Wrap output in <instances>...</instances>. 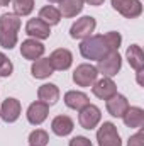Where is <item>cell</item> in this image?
<instances>
[{
	"instance_id": "1",
	"label": "cell",
	"mask_w": 144,
	"mask_h": 146,
	"mask_svg": "<svg viewBox=\"0 0 144 146\" xmlns=\"http://www.w3.org/2000/svg\"><path fill=\"white\" fill-rule=\"evenodd\" d=\"M108 53H110V49L104 41V34H92V36L81 39V42H80V54L85 60L98 61L104 56H107Z\"/></svg>"
},
{
	"instance_id": "2",
	"label": "cell",
	"mask_w": 144,
	"mask_h": 146,
	"mask_svg": "<svg viewBox=\"0 0 144 146\" xmlns=\"http://www.w3.org/2000/svg\"><path fill=\"white\" fill-rule=\"evenodd\" d=\"M97 78H98V70H97V66H93L90 63H81L73 72V82L76 87L88 88L97 82Z\"/></svg>"
},
{
	"instance_id": "3",
	"label": "cell",
	"mask_w": 144,
	"mask_h": 146,
	"mask_svg": "<svg viewBox=\"0 0 144 146\" xmlns=\"http://www.w3.org/2000/svg\"><path fill=\"white\" fill-rule=\"evenodd\" d=\"M122 68V56L119 54V51H110L107 56H104L102 60L97 61V70L98 75L102 76H115Z\"/></svg>"
},
{
	"instance_id": "4",
	"label": "cell",
	"mask_w": 144,
	"mask_h": 146,
	"mask_svg": "<svg viewBox=\"0 0 144 146\" xmlns=\"http://www.w3.org/2000/svg\"><path fill=\"white\" fill-rule=\"evenodd\" d=\"M97 29V21L92 15H83L80 19H76V22H73L70 27V36L73 39H85V37L92 36Z\"/></svg>"
},
{
	"instance_id": "5",
	"label": "cell",
	"mask_w": 144,
	"mask_h": 146,
	"mask_svg": "<svg viewBox=\"0 0 144 146\" xmlns=\"http://www.w3.org/2000/svg\"><path fill=\"white\" fill-rule=\"evenodd\" d=\"M97 143L98 146H122L120 134L114 122H104L97 131Z\"/></svg>"
},
{
	"instance_id": "6",
	"label": "cell",
	"mask_w": 144,
	"mask_h": 146,
	"mask_svg": "<svg viewBox=\"0 0 144 146\" xmlns=\"http://www.w3.org/2000/svg\"><path fill=\"white\" fill-rule=\"evenodd\" d=\"M80 114H78V122H80V126L83 127V129H88V131H92V129H95L98 124H100V121H102V112L100 109L97 107V106H93V104H88V106H85L81 110H78Z\"/></svg>"
},
{
	"instance_id": "7",
	"label": "cell",
	"mask_w": 144,
	"mask_h": 146,
	"mask_svg": "<svg viewBox=\"0 0 144 146\" xmlns=\"http://www.w3.org/2000/svg\"><path fill=\"white\" fill-rule=\"evenodd\" d=\"M112 9L117 10L126 19H137L143 14L141 0H110Z\"/></svg>"
},
{
	"instance_id": "8",
	"label": "cell",
	"mask_w": 144,
	"mask_h": 146,
	"mask_svg": "<svg viewBox=\"0 0 144 146\" xmlns=\"http://www.w3.org/2000/svg\"><path fill=\"white\" fill-rule=\"evenodd\" d=\"M20 112H22L20 100H17L15 97H7L0 106V119L7 124H12L20 117Z\"/></svg>"
},
{
	"instance_id": "9",
	"label": "cell",
	"mask_w": 144,
	"mask_h": 146,
	"mask_svg": "<svg viewBox=\"0 0 144 146\" xmlns=\"http://www.w3.org/2000/svg\"><path fill=\"white\" fill-rule=\"evenodd\" d=\"M92 92L97 99L100 100H108L110 97H114L117 94V85L112 78L108 76H102V78H97V82L92 85Z\"/></svg>"
},
{
	"instance_id": "10",
	"label": "cell",
	"mask_w": 144,
	"mask_h": 146,
	"mask_svg": "<svg viewBox=\"0 0 144 146\" xmlns=\"http://www.w3.org/2000/svg\"><path fill=\"white\" fill-rule=\"evenodd\" d=\"M51 66L58 72H66L70 70V66L73 65V53L66 48H58L51 53L49 56Z\"/></svg>"
},
{
	"instance_id": "11",
	"label": "cell",
	"mask_w": 144,
	"mask_h": 146,
	"mask_svg": "<svg viewBox=\"0 0 144 146\" xmlns=\"http://www.w3.org/2000/svg\"><path fill=\"white\" fill-rule=\"evenodd\" d=\"M44 51H46L44 44L37 39H32V37L22 41V44H20V54H22V58H26L29 61H36L39 58H42Z\"/></svg>"
},
{
	"instance_id": "12",
	"label": "cell",
	"mask_w": 144,
	"mask_h": 146,
	"mask_svg": "<svg viewBox=\"0 0 144 146\" xmlns=\"http://www.w3.org/2000/svg\"><path fill=\"white\" fill-rule=\"evenodd\" d=\"M26 34L32 39H37V41H44V39H49L51 36V27L42 22L39 17H34V19H29L27 24H26Z\"/></svg>"
},
{
	"instance_id": "13",
	"label": "cell",
	"mask_w": 144,
	"mask_h": 146,
	"mask_svg": "<svg viewBox=\"0 0 144 146\" xmlns=\"http://www.w3.org/2000/svg\"><path fill=\"white\" fill-rule=\"evenodd\" d=\"M48 114H49V106L41 102V100H36L32 102L29 107H27V112H26V117L29 121V124L32 126H41L46 119H48Z\"/></svg>"
},
{
	"instance_id": "14",
	"label": "cell",
	"mask_w": 144,
	"mask_h": 146,
	"mask_svg": "<svg viewBox=\"0 0 144 146\" xmlns=\"http://www.w3.org/2000/svg\"><path fill=\"white\" fill-rule=\"evenodd\" d=\"M105 107H107V112L112 117H122L124 112L129 107V100H127L126 95L117 92L114 97H110L108 100H105Z\"/></svg>"
},
{
	"instance_id": "15",
	"label": "cell",
	"mask_w": 144,
	"mask_h": 146,
	"mask_svg": "<svg viewBox=\"0 0 144 146\" xmlns=\"http://www.w3.org/2000/svg\"><path fill=\"white\" fill-rule=\"evenodd\" d=\"M120 119L124 121V124L127 127L139 129V127H143V124H144V109L143 107H137V106H132V107L129 106Z\"/></svg>"
},
{
	"instance_id": "16",
	"label": "cell",
	"mask_w": 144,
	"mask_h": 146,
	"mask_svg": "<svg viewBox=\"0 0 144 146\" xmlns=\"http://www.w3.org/2000/svg\"><path fill=\"white\" fill-rule=\"evenodd\" d=\"M73 129H75V122L70 115H56L53 121H51V131L56 134V136H68L71 134Z\"/></svg>"
},
{
	"instance_id": "17",
	"label": "cell",
	"mask_w": 144,
	"mask_h": 146,
	"mask_svg": "<svg viewBox=\"0 0 144 146\" xmlns=\"http://www.w3.org/2000/svg\"><path fill=\"white\" fill-rule=\"evenodd\" d=\"M37 99L44 104H48L49 107L54 106L59 100V88L54 83H42L37 88Z\"/></svg>"
},
{
	"instance_id": "18",
	"label": "cell",
	"mask_w": 144,
	"mask_h": 146,
	"mask_svg": "<svg viewBox=\"0 0 144 146\" xmlns=\"http://www.w3.org/2000/svg\"><path fill=\"white\" fill-rule=\"evenodd\" d=\"M65 104L66 107H70L73 110H81L85 106L90 104V99L85 92H80V90H68L65 94Z\"/></svg>"
},
{
	"instance_id": "19",
	"label": "cell",
	"mask_w": 144,
	"mask_h": 146,
	"mask_svg": "<svg viewBox=\"0 0 144 146\" xmlns=\"http://www.w3.org/2000/svg\"><path fill=\"white\" fill-rule=\"evenodd\" d=\"M54 73V68L51 66L49 58H39L36 61H32L31 65V75L37 80H46Z\"/></svg>"
},
{
	"instance_id": "20",
	"label": "cell",
	"mask_w": 144,
	"mask_h": 146,
	"mask_svg": "<svg viewBox=\"0 0 144 146\" xmlns=\"http://www.w3.org/2000/svg\"><path fill=\"white\" fill-rule=\"evenodd\" d=\"M126 60L129 61L131 68L132 70H141L144 68V53H143V48L139 44H131L126 51Z\"/></svg>"
},
{
	"instance_id": "21",
	"label": "cell",
	"mask_w": 144,
	"mask_h": 146,
	"mask_svg": "<svg viewBox=\"0 0 144 146\" xmlns=\"http://www.w3.org/2000/svg\"><path fill=\"white\" fill-rule=\"evenodd\" d=\"M83 7H85V2L83 0H63L61 3H59V14L63 15V17H76L81 10H83Z\"/></svg>"
},
{
	"instance_id": "22",
	"label": "cell",
	"mask_w": 144,
	"mask_h": 146,
	"mask_svg": "<svg viewBox=\"0 0 144 146\" xmlns=\"http://www.w3.org/2000/svg\"><path fill=\"white\" fill-rule=\"evenodd\" d=\"M42 22H46L49 27L51 26H58L59 21H61V14L59 10L54 7V5H44L41 10H39V15H37Z\"/></svg>"
},
{
	"instance_id": "23",
	"label": "cell",
	"mask_w": 144,
	"mask_h": 146,
	"mask_svg": "<svg viewBox=\"0 0 144 146\" xmlns=\"http://www.w3.org/2000/svg\"><path fill=\"white\" fill-rule=\"evenodd\" d=\"M0 29H5V31H14V33H19L20 29V17L15 15V14H3L0 17Z\"/></svg>"
},
{
	"instance_id": "24",
	"label": "cell",
	"mask_w": 144,
	"mask_h": 146,
	"mask_svg": "<svg viewBox=\"0 0 144 146\" xmlns=\"http://www.w3.org/2000/svg\"><path fill=\"white\" fill-rule=\"evenodd\" d=\"M14 14L19 17H26L34 10V0H12Z\"/></svg>"
},
{
	"instance_id": "25",
	"label": "cell",
	"mask_w": 144,
	"mask_h": 146,
	"mask_svg": "<svg viewBox=\"0 0 144 146\" xmlns=\"http://www.w3.org/2000/svg\"><path fill=\"white\" fill-rule=\"evenodd\" d=\"M17 41H19V34L14 33V31H5V29H0V46L3 49H12L17 46Z\"/></svg>"
},
{
	"instance_id": "26",
	"label": "cell",
	"mask_w": 144,
	"mask_h": 146,
	"mask_svg": "<svg viewBox=\"0 0 144 146\" xmlns=\"http://www.w3.org/2000/svg\"><path fill=\"white\" fill-rule=\"evenodd\" d=\"M29 145L31 146H48L49 143V134L44 129H34L29 134Z\"/></svg>"
},
{
	"instance_id": "27",
	"label": "cell",
	"mask_w": 144,
	"mask_h": 146,
	"mask_svg": "<svg viewBox=\"0 0 144 146\" xmlns=\"http://www.w3.org/2000/svg\"><path fill=\"white\" fill-rule=\"evenodd\" d=\"M104 41H105V44L108 46L110 51H119V48L122 44V36L117 31H108L107 34H104Z\"/></svg>"
},
{
	"instance_id": "28",
	"label": "cell",
	"mask_w": 144,
	"mask_h": 146,
	"mask_svg": "<svg viewBox=\"0 0 144 146\" xmlns=\"http://www.w3.org/2000/svg\"><path fill=\"white\" fill-rule=\"evenodd\" d=\"M12 72H14L12 61L9 60V56H7L5 53L0 51V76H2V78H7V76L12 75Z\"/></svg>"
},
{
	"instance_id": "29",
	"label": "cell",
	"mask_w": 144,
	"mask_h": 146,
	"mask_svg": "<svg viewBox=\"0 0 144 146\" xmlns=\"http://www.w3.org/2000/svg\"><path fill=\"white\" fill-rule=\"evenodd\" d=\"M127 146H144V133L141 127H139V131L136 134H132L127 139Z\"/></svg>"
},
{
	"instance_id": "30",
	"label": "cell",
	"mask_w": 144,
	"mask_h": 146,
	"mask_svg": "<svg viewBox=\"0 0 144 146\" xmlns=\"http://www.w3.org/2000/svg\"><path fill=\"white\" fill-rule=\"evenodd\" d=\"M68 146H93V143L87 138V136H75L70 139Z\"/></svg>"
},
{
	"instance_id": "31",
	"label": "cell",
	"mask_w": 144,
	"mask_h": 146,
	"mask_svg": "<svg viewBox=\"0 0 144 146\" xmlns=\"http://www.w3.org/2000/svg\"><path fill=\"white\" fill-rule=\"evenodd\" d=\"M143 73H144V68H141V70H137V72H136V76H137V83H139L141 87H144V82H143Z\"/></svg>"
},
{
	"instance_id": "32",
	"label": "cell",
	"mask_w": 144,
	"mask_h": 146,
	"mask_svg": "<svg viewBox=\"0 0 144 146\" xmlns=\"http://www.w3.org/2000/svg\"><path fill=\"white\" fill-rule=\"evenodd\" d=\"M85 3H88V5H93V7H98V5H102L105 0H83Z\"/></svg>"
},
{
	"instance_id": "33",
	"label": "cell",
	"mask_w": 144,
	"mask_h": 146,
	"mask_svg": "<svg viewBox=\"0 0 144 146\" xmlns=\"http://www.w3.org/2000/svg\"><path fill=\"white\" fill-rule=\"evenodd\" d=\"M12 3V0H0V7H9Z\"/></svg>"
},
{
	"instance_id": "34",
	"label": "cell",
	"mask_w": 144,
	"mask_h": 146,
	"mask_svg": "<svg viewBox=\"0 0 144 146\" xmlns=\"http://www.w3.org/2000/svg\"><path fill=\"white\" fill-rule=\"evenodd\" d=\"M48 2H49V3H61L63 0H48Z\"/></svg>"
},
{
	"instance_id": "35",
	"label": "cell",
	"mask_w": 144,
	"mask_h": 146,
	"mask_svg": "<svg viewBox=\"0 0 144 146\" xmlns=\"http://www.w3.org/2000/svg\"><path fill=\"white\" fill-rule=\"evenodd\" d=\"M29 146H31V145H29Z\"/></svg>"
}]
</instances>
